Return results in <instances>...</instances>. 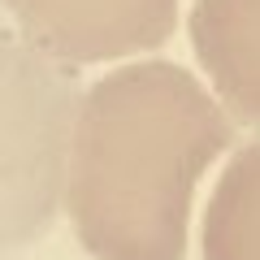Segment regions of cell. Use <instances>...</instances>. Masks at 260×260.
Returning a JSON list of instances; mask_svg holds the SVG:
<instances>
[{
	"instance_id": "obj_1",
	"label": "cell",
	"mask_w": 260,
	"mask_h": 260,
	"mask_svg": "<svg viewBox=\"0 0 260 260\" xmlns=\"http://www.w3.org/2000/svg\"><path fill=\"white\" fill-rule=\"evenodd\" d=\"M44 35L83 56L130 48L165 30L169 0H13Z\"/></svg>"
},
{
	"instance_id": "obj_2",
	"label": "cell",
	"mask_w": 260,
	"mask_h": 260,
	"mask_svg": "<svg viewBox=\"0 0 260 260\" xmlns=\"http://www.w3.org/2000/svg\"><path fill=\"white\" fill-rule=\"evenodd\" d=\"M195 39L221 91L260 117V0H200Z\"/></svg>"
}]
</instances>
